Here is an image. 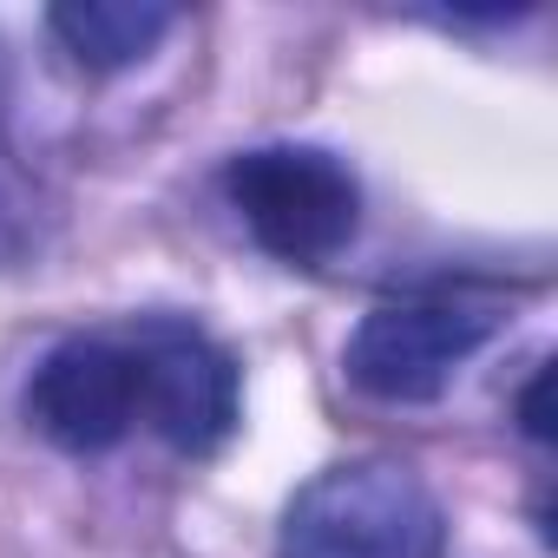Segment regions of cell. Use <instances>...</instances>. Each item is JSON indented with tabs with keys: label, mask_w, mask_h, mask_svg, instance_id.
<instances>
[{
	"label": "cell",
	"mask_w": 558,
	"mask_h": 558,
	"mask_svg": "<svg viewBox=\"0 0 558 558\" xmlns=\"http://www.w3.org/2000/svg\"><path fill=\"white\" fill-rule=\"evenodd\" d=\"M276 558H447V512L414 466L342 460L290 499Z\"/></svg>",
	"instance_id": "cell-1"
},
{
	"label": "cell",
	"mask_w": 558,
	"mask_h": 558,
	"mask_svg": "<svg viewBox=\"0 0 558 558\" xmlns=\"http://www.w3.org/2000/svg\"><path fill=\"white\" fill-rule=\"evenodd\" d=\"M223 191L243 230L256 236V250H269L276 263H296V269L342 256L362 230V184L323 145L236 151L223 171Z\"/></svg>",
	"instance_id": "cell-2"
},
{
	"label": "cell",
	"mask_w": 558,
	"mask_h": 558,
	"mask_svg": "<svg viewBox=\"0 0 558 558\" xmlns=\"http://www.w3.org/2000/svg\"><path fill=\"white\" fill-rule=\"evenodd\" d=\"M499 316L486 303H460V296H421V303H381L355 323L342 368L362 395L414 408L447 395V381L493 342Z\"/></svg>",
	"instance_id": "cell-3"
},
{
	"label": "cell",
	"mask_w": 558,
	"mask_h": 558,
	"mask_svg": "<svg viewBox=\"0 0 558 558\" xmlns=\"http://www.w3.org/2000/svg\"><path fill=\"white\" fill-rule=\"evenodd\" d=\"M27 421L66 453H106L132 427H145V381H138L132 329L73 336L47 349L27 381Z\"/></svg>",
	"instance_id": "cell-4"
},
{
	"label": "cell",
	"mask_w": 558,
	"mask_h": 558,
	"mask_svg": "<svg viewBox=\"0 0 558 558\" xmlns=\"http://www.w3.org/2000/svg\"><path fill=\"white\" fill-rule=\"evenodd\" d=\"M138 349V381H145V427L165 434L184 453H210L236 434L243 414V388H236V362L230 349H217L204 329L191 323H138L132 329Z\"/></svg>",
	"instance_id": "cell-5"
},
{
	"label": "cell",
	"mask_w": 558,
	"mask_h": 558,
	"mask_svg": "<svg viewBox=\"0 0 558 558\" xmlns=\"http://www.w3.org/2000/svg\"><path fill=\"white\" fill-rule=\"evenodd\" d=\"M47 27H53V40L80 66L125 73V66H138L178 27V14L158 8V0H73V8H53L47 14Z\"/></svg>",
	"instance_id": "cell-6"
},
{
	"label": "cell",
	"mask_w": 558,
	"mask_h": 558,
	"mask_svg": "<svg viewBox=\"0 0 558 558\" xmlns=\"http://www.w3.org/2000/svg\"><path fill=\"white\" fill-rule=\"evenodd\" d=\"M519 414H525V434H532V440H545V434H551V421H545V375H532V388H525Z\"/></svg>",
	"instance_id": "cell-7"
}]
</instances>
